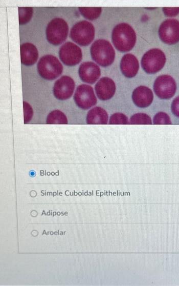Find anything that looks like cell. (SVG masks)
<instances>
[{
    "label": "cell",
    "mask_w": 179,
    "mask_h": 286,
    "mask_svg": "<svg viewBox=\"0 0 179 286\" xmlns=\"http://www.w3.org/2000/svg\"><path fill=\"white\" fill-rule=\"evenodd\" d=\"M129 124L133 125H151L152 124L150 117L143 113H138L130 117Z\"/></svg>",
    "instance_id": "ffe728a7"
},
{
    "label": "cell",
    "mask_w": 179,
    "mask_h": 286,
    "mask_svg": "<svg viewBox=\"0 0 179 286\" xmlns=\"http://www.w3.org/2000/svg\"><path fill=\"white\" fill-rule=\"evenodd\" d=\"M95 30L93 25L87 21H81L76 23L70 30L71 39L82 46H87L93 40Z\"/></svg>",
    "instance_id": "5b68a950"
},
{
    "label": "cell",
    "mask_w": 179,
    "mask_h": 286,
    "mask_svg": "<svg viewBox=\"0 0 179 286\" xmlns=\"http://www.w3.org/2000/svg\"><path fill=\"white\" fill-rule=\"evenodd\" d=\"M129 124L128 117L121 113H115L112 114L109 120V124H122L127 125Z\"/></svg>",
    "instance_id": "7402d4cb"
},
{
    "label": "cell",
    "mask_w": 179,
    "mask_h": 286,
    "mask_svg": "<svg viewBox=\"0 0 179 286\" xmlns=\"http://www.w3.org/2000/svg\"><path fill=\"white\" fill-rule=\"evenodd\" d=\"M73 98L77 106L83 110L89 109L97 102L93 87L85 84L77 87Z\"/></svg>",
    "instance_id": "ba28073f"
},
{
    "label": "cell",
    "mask_w": 179,
    "mask_h": 286,
    "mask_svg": "<svg viewBox=\"0 0 179 286\" xmlns=\"http://www.w3.org/2000/svg\"><path fill=\"white\" fill-rule=\"evenodd\" d=\"M153 89L159 98L162 99H168L174 95L176 91V84L171 76L162 75L155 80Z\"/></svg>",
    "instance_id": "52a82bcc"
},
{
    "label": "cell",
    "mask_w": 179,
    "mask_h": 286,
    "mask_svg": "<svg viewBox=\"0 0 179 286\" xmlns=\"http://www.w3.org/2000/svg\"><path fill=\"white\" fill-rule=\"evenodd\" d=\"M161 40L168 45H173L179 42V21L169 18L164 21L159 29Z\"/></svg>",
    "instance_id": "9c48e42d"
},
{
    "label": "cell",
    "mask_w": 179,
    "mask_h": 286,
    "mask_svg": "<svg viewBox=\"0 0 179 286\" xmlns=\"http://www.w3.org/2000/svg\"><path fill=\"white\" fill-rule=\"evenodd\" d=\"M69 26L66 21L60 17L52 19L48 24L46 33L47 39L53 45H59L67 38Z\"/></svg>",
    "instance_id": "277c9868"
},
{
    "label": "cell",
    "mask_w": 179,
    "mask_h": 286,
    "mask_svg": "<svg viewBox=\"0 0 179 286\" xmlns=\"http://www.w3.org/2000/svg\"><path fill=\"white\" fill-rule=\"evenodd\" d=\"M111 40L118 50L126 52L131 50L135 45L136 34L131 26L125 23H121L114 28Z\"/></svg>",
    "instance_id": "6da1fadb"
},
{
    "label": "cell",
    "mask_w": 179,
    "mask_h": 286,
    "mask_svg": "<svg viewBox=\"0 0 179 286\" xmlns=\"http://www.w3.org/2000/svg\"><path fill=\"white\" fill-rule=\"evenodd\" d=\"M80 13L86 19L94 20L97 18L101 13V7H79Z\"/></svg>",
    "instance_id": "d6986e66"
},
{
    "label": "cell",
    "mask_w": 179,
    "mask_h": 286,
    "mask_svg": "<svg viewBox=\"0 0 179 286\" xmlns=\"http://www.w3.org/2000/svg\"><path fill=\"white\" fill-rule=\"evenodd\" d=\"M131 98L133 104L137 107L144 108L149 107L152 104L153 94L149 88L140 86L133 91Z\"/></svg>",
    "instance_id": "5bb4252c"
},
{
    "label": "cell",
    "mask_w": 179,
    "mask_h": 286,
    "mask_svg": "<svg viewBox=\"0 0 179 286\" xmlns=\"http://www.w3.org/2000/svg\"><path fill=\"white\" fill-rule=\"evenodd\" d=\"M122 74L126 77L131 78L137 74L139 69V63L137 57L131 53L124 55L120 64Z\"/></svg>",
    "instance_id": "9a60e30c"
},
{
    "label": "cell",
    "mask_w": 179,
    "mask_h": 286,
    "mask_svg": "<svg viewBox=\"0 0 179 286\" xmlns=\"http://www.w3.org/2000/svg\"><path fill=\"white\" fill-rule=\"evenodd\" d=\"M166 56L160 49L153 48L148 50L143 56L141 65L145 72L154 74L160 71L164 66Z\"/></svg>",
    "instance_id": "8992f818"
},
{
    "label": "cell",
    "mask_w": 179,
    "mask_h": 286,
    "mask_svg": "<svg viewBox=\"0 0 179 286\" xmlns=\"http://www.w3.org/2000/svg\"><path fill=\"white\" fill-rule=\"evenodd\" d=\"M90 53L92 59L99 65H110L115 57V51L109 42L104 39L95 40L92 45Z\"/></svg>",
    "instance_id": "7a4b0ae2"
},
{
    "label": "cell",
    "mask_w": 179,
    "mask_h": 286,
    "mask_svg": "<svg viewBox=\"0 0 179 286\" xmlns=\"http://www.w3.org/2000/svg\"><path fill=\"white\" fill-rule=\"evenodd\" d=\"M24 122H28L32 118L33 114V109L31 106L27 102H23Z\"/></svg>",
    "instance_id": "cb8c5ba5"
},
{
    "label": "cell",
    "mask_w": 179,
    "mask_h": 286,
    "mask_svg": "<svg viewBox=\"0 0 179 286\" xmlns=\"http://www.w3.org/2000/svg\"><path fill=\"white\" fill-rule=\"evenodd\" d=\"M108 114L102 108L95 107L91 109L87 113L86 121L87 124H107Z\"/></svg>",
    "instance_id": "e0dca14e"
},
{
    "label": "cell",
    "mask_w": 179,
    "mask_h": 286,
    "mask_svg": "<svg viewBox=\"0 0 179 286\" xmlns=\"http://www.w3.org/2000/svg\"><path fill=\"white\" fill-rule=\"evenodd\" d=\"M46 122L48 124H67L68 121L64 113L60 110H55L48 115Z\"/></svg>",
    "instance_id": "ac0fdd59"
},
{
    "label": "cell",
    "mask_w": 179,
    "mask_h": 286,
    "mask_svg": "<svg viewBox=\"0 0 179 286\" xmlns=\"http://www.w3.org/2000/svg\"><path fill=\"white\" fill-rule=\"evenodd\" d=\"M95 90L99 99L107 100L114 96L116 92V85L111 78L102 77L95 85Z\"/></svg>",
    "instance_id": "4fadbf2b"
},
{
    "label": "cell",
    "mask_w": 179,
    "mask_h": 286,
    "mask_svg": "<svg viewBox=\"0 0 179 286\" xmlns=\"http://www.w3.org/2000/svg\"><path fill=\"white\" fill-rule=\"evenodd\" d=\"M153 124L154 125H171V121L169 116L164 112H159L154 116Z\"/></svg>",
    "instance_id": "603a6c76"
},
{
    "label": "cell",
    "mask_w": 179,
    "mask_h": 286,
    "mask_svg": "<svg viewBox=\"0 0 179 286\" xmlns=\"http://www.w3.org/2000/svg\"><path fill=\"white\" fill-rule=\"evenodd\" d=\"M75 88V83L70 76L63 75L54 83L53 92L55 97L59 100H65L73 95Z\"/></svg>",
    "instance_id": "8fae6325"
},
{
    "label": "cell",
    "mask_w": 179,
    "mask_h": 286,
    "mask_svg": "<svg viewBox=\"0 0 179 286\" xmlns=\"http://www.w3.org/2000/svg\"><path fill=\"white\" fill-rule=\"evenodd\" d=\"M33 13L32 7H19V23L20 25L25 24L31 19Z\"/></svg>",
    "instance_id": "44dd1931"
},
{
    "label": "cell",
    "mask_w": 179,
    "mask_h": 286,
    "mask_svg": "<svg viewBox=\"0 0 179 286\" xmlns=\"http://www.w3.org/2000/svg\"><path fill=\"white\" fill-rule=\"evenodd\" d=\"M59 56L64 65L72 66L81 62L82 53L79 46L72 42H67L59 48Z\"/></svg>",
    "instance_id": "30bf717a"
},
{
    "label": "cell",
    "mask_w": 179,
    "mask_h": 286,
    "mask_svg": "<svg viewBox=\"0 0 179 286\" xmlns=\"http://www.w3.org/2000/svg\"><path fill=\"white\" fill-rule=\"evenodd\" d=\"M21 63L26 66L34 65L38 57V52L36 47L32 44L26 43L20 45Z\"/></svg>",
    "instance_id": "2e32d148"
},
{
    "label": "cell",
    "mask_w": 179,
    "mask_h": 286,
    "mask_svg": "<svg viewBox=\"0 0 179 286\" xmlns=\"http://www.w3.org/2000/svg\"><path fill=\"white\" fill-rule=\"evenodd\" d=\"M37 71L42 78L51 80L59 76L63 71V66L55 56L48 54L41 57L37 65Z\"/></svg>",
    "instance_id": "3957f363"
},
{
    "label": "cell",
    "mask_w": 179,
    "mask_h": 286,
    "mask_svg": "<svg viewBox=\"0 0 179 286\" xmlns=\"http://www.w3.org/2000/svg\"><path fill=\"white\" fill-rule=\"evenodd\" d=\"M80 79L84 83L93 84L99 78L101 70L99 67L92 62L82 63L78 70Z\"/></svg>",
    "instance_id": "7c38bea8"
},
{
    "label": "cell",
    "mask_w": 179,
    "mask_h": 286,
    "mask_svg": "<svg viewBox=\"0 0 179 286\" xmlns=\"http://www.w3.org/2000/svg\"><path fill=\"white\" fill-rule=\"evenodd\" d=\"M171 109L173 114L179 118V96L173 100L171 105Z\"/></svg>",
    "instance_id": "d4e9b609"
},
{
    "label": "cell",
    "mask_w": 179,
    "mask_h": 286,
    "mask_svg": "<svg viewBox=\"0 0 179 286\" xmlns=\"http://www.w3.org/2000/svg\"><path fill=\"white\" fill-rule=\"evenodd\" d=\"M162 10L167 16H174L179 13V8H163Z\"/></svg>",
    "instance_id": "484cf974"
}]
</instances>
